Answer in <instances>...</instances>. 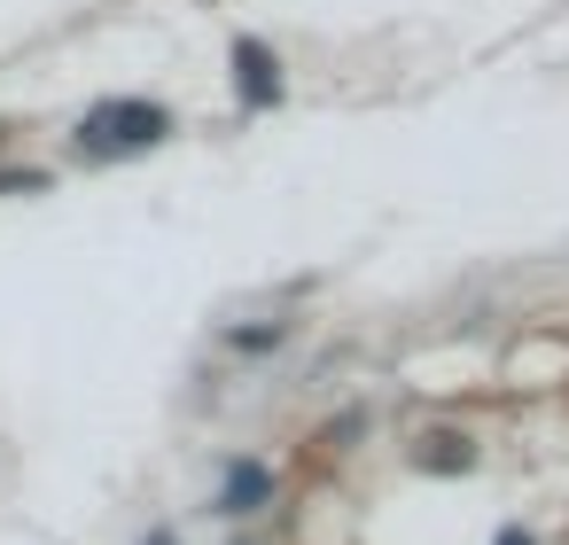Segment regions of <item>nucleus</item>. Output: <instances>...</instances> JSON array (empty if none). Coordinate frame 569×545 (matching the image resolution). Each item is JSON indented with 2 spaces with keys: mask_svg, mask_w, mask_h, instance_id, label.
<instances>
[{
  "mask_svg": "<svg viewBox=\"0 0 569 545\" xmlns=\"http://www.w3.org/2000/svg\"><path fill=\"white\" fill-rule=\"evenodd\" d=\"M164 133H172V118H164L157 102H102V110L79 118V149H87V157H141V149H157Z\"/></svg>",
  "mask_w": 569,
  "mask_h": 545,
  "instance_id": "obj_1",
  "label": "nucleus"
},
{
  "mask_svg": "<svg viewBox=\"0 0 569 545\" xmlns=\"http://www.w3.org/2000/svg\"><path fill=\"white\" fill-rule=\"evenodd\" d=\"M266 498H273V467L234 460V467H227V483H219V514H258Z\"/></svg>",
  "mask_w": 569,
  "mask_h": 545,
  "instance_id": "obj_2",
  "label": "nucleus"
},
{
  "mask_svg": "<svg viewBox=\"0 0 569 545\" xmlns=\"http://www.w3.org/2000/svg\"><path fill=\"white\" fill-rule=\"evenodd\" d=\"M234 87H242L250 102H281V79H273V48L242 40V48H234Z\"/></svg>",
  "mask_w": 569,
  "mask_h": 545,
  "instance_id": "obj_3",
  "label": "nucleus"
},
{
  "mask_svg": "<svg viewBox=\"0 0 569 545\" xmlns=\"http://www.w3.org/2000/svg\"><path fill=\"white\" fill-rule=\"evenodd\" d=\"M437 444V467H468V452H460V436H429Z\"/></svg>",
  "mask_w": 569,
  "mask_h": 545,
  "instance_id": "obj_4",
  "label": "nucleus"
},
{
  "mask_svg": "<svg viewBox=\"0 0 569 545\" xmlns=\"http://www.w3.org/2000/svg\"><path fill=\"white\" fill-rule=\"evenodd\" d=\"M141 545H172V529H149V537H141Z\"/></svg>",
  "mask_w": 569,
  "mask_h": 545,
  "instance_id": "obj_5",
  "label": "nucleus"
},
{
  "mask_svg": "<svg viewBox=\"0 0 569 545\" xmlns=\"http://www.w3.org/2000/svg\"><path fill=\"white\" fill-rule=\"evenodd\" d=\"M499 545H530V537H522V529H507V537H499Z\"/></svg>",
  "mask_w": 569,
  "mask_h": 545,
  "instance_id": "obj_6",
  "label": "nucleus"
}]
</instances>
